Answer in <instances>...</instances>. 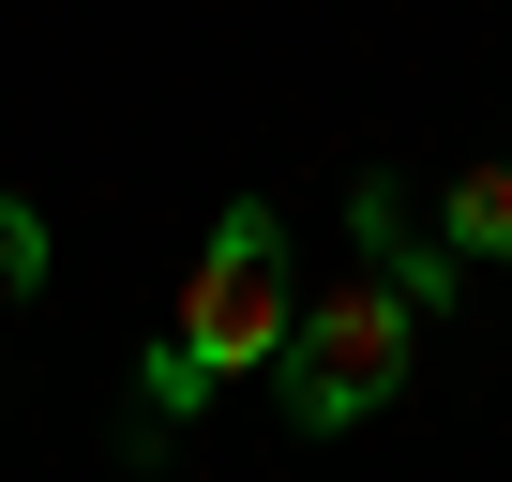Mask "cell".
Returning <instances> with one entry per match:
<instances>
[{
    "label": "cell",
    "mask_w": 512,
    "mask_h": 482,
    "mask_svg": "<svg viewBox=\"0 0 512 482\" xmlns=\"http://www.w3.org/2000/svg\"><path fill=\"white\" fill-rule=\"evenodd\" d=\"M287 317H302V287H287V226L241 196V211L196 241V272H181V317H166V347H151V407H136V437L196 422V407H211L226 377H256V362H287Z\"/></svg>",
    "instance_id": "1"
},
{
    "label": "cell",
    "mask_w": 512,
    "mask_h": 482,
    "mask_svg": "<svg viewBox=\"0 0 512 482\" xmlns=\"http://www.w3.org/2000/svg\"><path fill=\"white\" fill-rule=\"evenodd\" d=\"M407 347H422V302L392 287V272H347V287H317L302 317H287V422L302 437H347V422H377L392 392H407Z\"/></svg>",
    "instance_id": "2"
},
{
    "label": "cell",
    "mask_w": 512,
    "mask_h": 482,
    "mask_svg": "<svg viewBox=\"0 0 512 482\" xmlns=\"http://www.w3.org/2000/svg\"><path fill=\"white\" fill-rule=\"evenodd\" d=\"M347 226L377 241V257H362V272H392V287H407L422 317H437V302L467 287V272H452V241H422V226H407V196H392V166H362V181H347Z\"/></svg>",
    "instance_id": "3"
},
{
    "label": "cell",
    "mask_w": 512,
    "mask_h": 482,
    "mask_svg": "<svg viewBox=\"0 0 512 482\" xmlns=\"http://www.w3.org/2000/svg\"><path fill=\"white\" fill-rule=\"evenodd\" d=\"M437 241H452V272H512V166H467L452 211H437Z\"/></svg>",
    "instance_id": "4"
},
{
    "label": "cell",
    "mask_w": 512,
    "mask_h": 482,
    "mask_svg": "<svg viewBox=\"0 0 512 482\" xmlns=\"http://www.w3.org/2000/svg\"><path fill=\"white\" fill-rule=\"evenodd\" d=\"M31 287H46V211L0 196V302H31Z\"/></svg>",
    "instance_id": "5"
}]
</instances>
